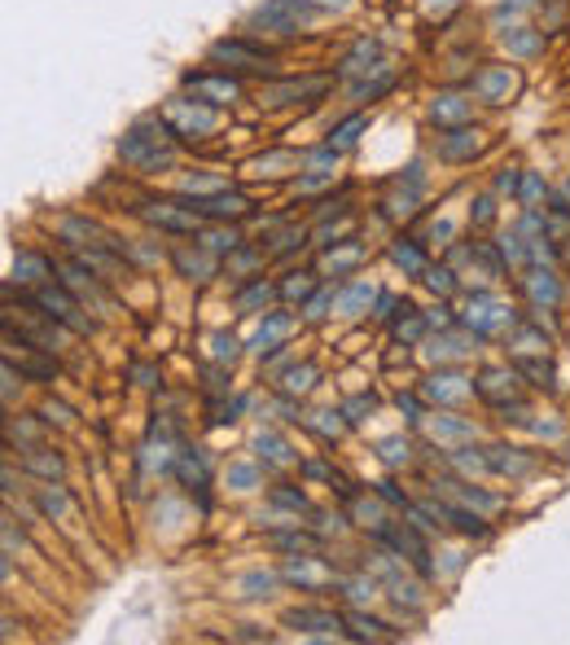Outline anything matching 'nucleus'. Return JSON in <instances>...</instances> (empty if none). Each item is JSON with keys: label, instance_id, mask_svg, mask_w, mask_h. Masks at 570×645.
<instances>
[{"label": "nucleus", "instance_id": "nucleus-1", "mask_svg": "<svg viewBox=\"0 0 570 645\" xmlns=\"http://www.w3.org/2000/svg\"><path fill=\"white\" fill-rule=\"evenodd\" d=\"M119 159L136 172H158L176 163V132L167 128V119H141L123 132L119 141Z\"/></svg>", "mask_w": 570, "mask_h": 645}, {"label": "nucleus", "instance_id": "nucleus-2", "mask_svg": "<svg viewBox=\"0 0 570 645\" xmlns=\"http://www.w3.org/2000/svg\"><path fill=\"white\" fill-rule=\"evenodd\" d=\"M5 361H10L19 374L36 378V383H54V374H58L54 352H45V348H36L32 339L14 335V326H5Z\"/></svg>", "mask_w": 570, "mask_h": 645}, {"label": "nucleus", "instance_id": "nucleus-3", "mask_svg": "<svg viewBox=\"0 0 570 645\" xmlns=\"http://www.w3.org/2000/svg\"><path fill=\"white\" fill-rule=\"evenodd\" d=\"M167 128L176 132V137H185V141H198V137H211L215 128H219V115H215V106H206V102H185V97H176L171 106H167Z\"/></svg>", "mask_w": 570, "mask_h": 645}, {"label": "nucleus", "instance_id": "nucleus-4", "mask_svg": "<svg viewBox=\"0 0 570 645\" xmlns=\"http://www.w3.org/2000/svg\"><path fill=\"white\" fill-rule=\"evenodd\" d=\"M32 303H36L40 312H49L54 320H62L71 335H88V330H93V320L80 316V298L71 294V285H40V290L32 294Z\"/></svg>", "mask_w": 570, "mask_h": 645}, {"label": "nucleus", "instance_id": "nucleus-5", "mask_svg": "<svg viewBox=\"0 0 570 645\" xmlns=\"http://www.w3.org/2000/svg\"><path fill=\"white\" fill-rule=\"evenodd\" d=\"M317 5H308V0H272V5H263L254 14V27L263 32H276V36H299V27L312 19Z\"/></svg>", "mask_w": 570, "mask_h": 645}, {"label": "nucleus", "instance_id": "nucleus-6", "mask_svg": "<svg viewBox=\"0 0 570 645\" xmlns=\"http://www.w3.org/2000/svg\"><path fill=\"white\" fill-rule=\"evenodd\" d=\"M330 75H312V80H281V84H268L259 93L263 106H299V102H317L330 93Z\"/></svg>", "mask_w": 570, "mask_h": 645}, {"label": "nucleus", "instance_id": "nucleus-7", "mask_svg": "<svg viewBox=\"0 0 570 645\" xmlns=\"http://www.w3.org/2000/svg\"><path fill=\"white\" fill-rule=\"evenodd\" d=\"M185 89L198 102H206V106H233L241 97V84L233 75H215V71H189L185 75Z\"/></svg>", "mask_w": 570, "mask_h": 645}, {"label": "nucleus", "instance_id": "nucleus-8", "mask_svg": "<svg viewBox=\"0 0 570 645\" xmlns=\"http://www.w3.org/2000/svg\"><path fill=\"white\" fill-rule=\"evenodd\" d=\"M211 62H228L233 71H268L272 67V54L268 49H254L246 40H219L211 49Z\"/></svg>", "mask_w": 570, "mask_h": 645}, {"label": "nucleus", "instance_id": "nucleus-9", "mask_svg": "<svg viewBox=\"0 0 570 645\" xmlns=\"http://www.w3.org/2000/svg\"><path fill=\"white\" fill-rule=\"evenodd\" d=\"M189 207H193L198 215H206V220H241V215L250 211L246 194H237V189H215L211 198H193Z\"/></svg>", "mask_w": 570, "mask_h": 645}, {"label": "nucleus", "instance_id": "nucleus-10", "mask_svg": "<svg viewBox=\"0 0 570 645\" xmlns=\"http://www.w3.org/2000/svg\"><path fill=\"white\" fill-rule=\"evenodd\" d=\"M145 220L163 233H193L198 211L185 207V202H145Z\"/></svg>", "mask_w": 570, "mask_h": 645}, {"label": "nucleus", "instance_id": "nucleus-11", "mask_svg": "<svg viewBox=\"0 0 570 645\" xmlns=\"http://www.w3.org/2000/svg\"><path fill=\"white\" fill-rule=\"evenodd\" d=\"M62 330H67V326H62V320H54L49 312H32L27 320H19V335L32 339V343L45 348V352H62V343H67Z\"/></svg>", "mask_w": 570, "mask_h": 645}, {"label": "nucleus", "instance_id": "nucleus-12", "mask_svg": "<svg viewBox=\"0 0 570 645\" xmlns=\"http://www.w3.org/2000/svg\"><path fill=\"white\" fill-rule=\"evenodd\" d=\"M518 89V75L509 71V67H487L478 80H474V97L478 102H487V106H500V102H509V93Z\"/></svg>", "mask_w": 570, "mask_h": 645}, {"label": "nucleus", "instance_id": "nucleus-13", "mask_svg": "<svg viewBox=\"0 0 570 645\" xmlns=\"http://www.w3.org/2000/svg\"><path fill=\"white\" fill-rule=\"evenodd\" d=\"M478 150H483V132H478V128H470V124H461V128H452V132H443V137H439V154H443L448 163L474 159Z\"/></svg>", "mask_w": 570, "mask_h": 645}, {"label": "nucleus", "instance_id": "nucleus-14", "mask_svg": "<svg viewBox=\"0 0 570 645\" xmlns=\"http://www.w3.org/2000/svg\"><path fill=\"white\" fill-rule=\"evenodd\" d=\"M285 623L299 628V632H343V619L334 610H317V606H299L285 614Z\"/></svg>", "mask_w": 570, "mask_h": 645}, {"label": "nucleus", "instance_id": "nucleus-15", "mask_svg": "<svg viewBox=\"0 0 570 645\" xmlns=\"http://www.w3.org/2000/svg\"><path fill=\"white\" fill-rule=\"evenodd\" d=\"M470 307H478V316L470 312V326H474L478 335H487V330H500V326H513L509 307H504V303H496V298H487V294H478Z\"/></svg>", "mask_w": 570, "mask_h": 645}, {"label": "nucleus", "instance_id": "nucleus-16", "mask_svg": "<svg viewBox=\"0 0 570 645\" xmlns=\"http://www.w3.org/2000/svg\"><path fill=\"white\" fill-rule=\"evenodd\" d=\"M430 119L435 124H443V128H461V124H470V102L465 97H435V106H430Z\"/></svg>", "mask_w": 570, "mask_h": 645}, {"label": "nucleus", "instance_id": "nucleus-17", "mask_svg": "<svg viewBox=\"0 0 570 645\" xmlns=\"http://www.w3.org/2000/svg\"><path fill=\"white\" fill-rule=\"evenodd\" d=\"M435 400H443V404H456V400H465L474 387L461 378V374H439V378H430V387H426Z\"/></svg>", "mask_w": 570, "mask_h": 645}, {"label": "nucleus", "instance_id": "nucleus-18", "mask_svg": "<svg viewBox=\"0 0 570 645\" xmlns=\"http://www.w3.org/2000/svg\"><path fill=\"white\" fill-rule=\"evenodd\" d=\"M347 623H352V636H360V641H395L400 636L395 628H387V623H378L369 614H347Z\"/></svg>", "mask_w": 570, "mask_h": 645}, {"label": "nucleus", "instance_id": "nucleus-19", "mask_svg": "<svg viewBox=\"0 0 570 645\" xmlns=\"http://www.w3.org/2000/svg\"><path fill=\"white\" fill-rule=\"evenodd\" d=\"M176 263H180V272H189L193 281H202V277L215 268V250H198V255L180 250V255H176Z\"/></svg>", "mask_w": 570, "mask_h": 645}, {"label": "nucleus", "instance_id": "nucleus-20", "mask_svg": "<svg viewBox=\"0 0 570 645\" xmlns=\"http://www.w3.org/2000/svg\"><path fill=\"white\" fill-rule=\"evenodd\" d=\"M27 470H32V474H45V479L54 483V479L62 474V457H54L49 448H32V457H27Z\"/></svg>", "mask_w": 570, "mask_h": 645}, {"label": "nucleus", "instance_id": "nucleus-21", "mask_svg": "<svg viewBox=\"0 0 570 645\" xmlns=\"http://www.w3.org/2000/svg\"><path fill=\"white\" fill-rule=\"evenodd\" d=\"M285 330H290V316H281V312H276V316H268V326L254 335V348H259V352H268V348H272V339H281Z\"/></svg>", "mask_w": 570, "mask_h": 645}, {"label": "nucleus", "instance_id": "nucleus-22", "mask_svg": "<svg viewBox=\"0 0 570 645\" xmlns=\"http://www.w3.org/2000/svg\"><path fill=\"white\" fill-rule=\"evenodd\" d=\"M272 544H276V549H299V553H312V549H317V536H308V531H281V536H272Z\"/></svg>", "mask_w": 570, "mask_h": 645}, {"label": "nucleus", "instance_id": "nucleus-23", "mask_svg": "<svg viewBox=\"0 0 570 645\" xmlns=\"http://www.w3.org/2000/svg\"><path fill=\"white\" fill-rule=\"evenodd\" d=\"M356 132H365V119H360V115H356V119H347L343 128H334L330 150H352V145H356Z\"/></svg>", "mask_w": 570, "mask_h": 645}, {"label": "nucleus", "instance_id": "nucleus-24", "mask_svg": "<svg viewBox=\"0 0 570 645\" xmlns=\"http://www.w3.org/2000/svg\"><path fill=\"white\" fill-rule=\"evenodd\" d=\"M439 514H443V518H452V523H456V527H461L465 536H483V531H487L478 514H465V509H452V505H443Z\"/></svg>", "mask_w": 570, "mask_h": 645}, {"label": "nucleus", "instance_id": "nucleus-25", "mask_svg": "<svg viewBox=\"0 0 570 645\" xmlns=\"http://www.w3.org/2000/svg\"><path fill=\"white\" fill-rule=\"evenodd\" d=\"M40 272H49V259H40V255H23L14 263V277L19 281H40Z\"/></svg>", "mask_w": 570, "mask_h": 645}, {"label": "nucleus", "instance_id": "nucleus-26", "mask_svg": "<svg viewBox=\"0 0 570 645\" xmlns=\"http://www.w3.org/2000/svg\"><path fill=\"white\" fill-rule=\"evenodd\" d=\"M237 242H241V237H237L233 228H215V233H206V237H202V246H206V250H215V255L237 250Z\"/></svg>", "mask_w": 570, "mask_h": 645}, {"label": "nucleus", "instance_id": "nucleus-27", "mask_svg": "<svg viewBox=\"0 0 570 645\" xmlns=\"http://www.w3.org/2000/svg\"><path fill=\"white\" fill-rule=\"evenodd\" d=\"M395 259H400L408 272H426V259H421V250H417L413 242H400V246H395Z\"/></svg>", "mask_w": 570, "mask_h": 645}, {"label": "nucleus", "instance_id": "nucleus-28", "mask_svg": "<svg viewBox=\"0 0 570 645\" xmlns=\"http://www.w3.org/2000/svg\"><path fill=\"white\" fill-rule=\"evenodd\" d=\"M40 505H45V509H49V514H54V518H62V514H67V492H62V488H54V483H49V488H45V492H40Z\"/></svg>", "mask_w": 570, "mask_h": 645}, {"label": "nucleus", "instance_id": "nucleus-29", "mask_svg": "<svg viewBox=\"0 0 570 645\" xmlns=\"http://www.w3.org/2000/svg\"><path fill=\"white\" fill-rule=\"evenodd\" d=\"M268 294H272V285H268V281H254L250 290H241V294H237V307H254V303H263Z\"/></svg>", "mask_w": 570, "mask_h": 645}, {"label": "nucleus", "instance_id": "nucleus-30", "mask_svg": "<svg viewBox=\"0 0 570 645\" xmlns=\"http://www.w3.org/2000/svg\"><path fill=\"white\" fill-rule=\"evenodd\" d=\"M426 281H430V290H452V272H443V268H426Z\"/></svg>", "mask_w": 570, "mask_h": 645}, {"label": "nucleus", "instance_id": "nucleus-31", "mask_svg": "<svg viewBox=\"0 0 570 645\" xmlns=\"http://www.w3.org/2000/svg\"><path fill=\"white\" fill-rule=\"evenodd\" d=\"M421 330H426V320H421V316H413L408 326H400V339H404V343H417V339H421Z\"/></svg>", "mask_w": 570, "mask_h": 645}, {"label": "nucleus", "instance_id": "nucleus-32", "mask_svg": "<svg viewBox=\"0 0 570 645\" xmlns=\"http://www.w3.org/2000/svg\"><path fill=\"white\" fill-rule=\"evenodd\" d=\"M272 501L285 505V509H308V501H304L299 492H272Z\"/></svg>", "mask_w": 570, "mask_h": 645}, {"label": "nucleus", "instance_id": "nucleus-33", "mask_svg": "<svg viewBox=\"0 0 570 645\" xmlns=\"http://www.w3.org/2000/svg\"><path fill=\"white\" fill-rule=\"evenodd\" d=\"M312 290V277L308 272H299V281H285V294H290V298H304Z\"/></svg>", "mask_w": 570, "mask_h": 645}, {"label": "nucleus", "instance_id": "nucleus-34", "mask_svg": "<svg viewBox=\"0 0 570 645\" xmlns=\"http://www.w3.org/2000/svg\"><path fill=\"white\" fill-rule=\"evenodd\" d=\"M45 422H58V426H67V422H71V413H67L62 404H45Z\"/></svg>", "mask_w": 570, "mask_h": 645}, {"label": "nucleus", "instance_id": "nucleus-35", "mask_svg": "<svg viewBox=\"0 0 570 645\" xmlns=\"http://www.w3.org/2000/svg\"><path fill=\"white\" fill-rule=\"evenodd\" d=\"M308 5H317V10H343L347 0H308Z\"/></svg>", "mask_w": 570, "mask_h": 645}, {"label": "nucleus", "instance_id": "nucleus-36", "mask_svg": "<svg viewBox=\"0 0 570 645\" xmlns=\"http://www.w3.org/2000/svg\"><path fill=\"white\" fill-rule=\"evenodd\" d=\"M215 356H233V339L219 335V339H215Z\"/></svg>", "mask_w": 570, "mask_h": 645}, {"label": "nucleus", "instance_id": "nucleus-37", "mask_svg": "<svg viewBox=\"0 0 570 645\" xmlns=\"http://www.w3.org/2000/svg\"><path fill=\"white\" fill-rule=\"evenodd\" d=\"M382 453H387V461H400V457H404V453H408V448H404V453H400V444H382Z\"/></svg>", "mask_w": 570, "mask_h": 645}]
</instances>
